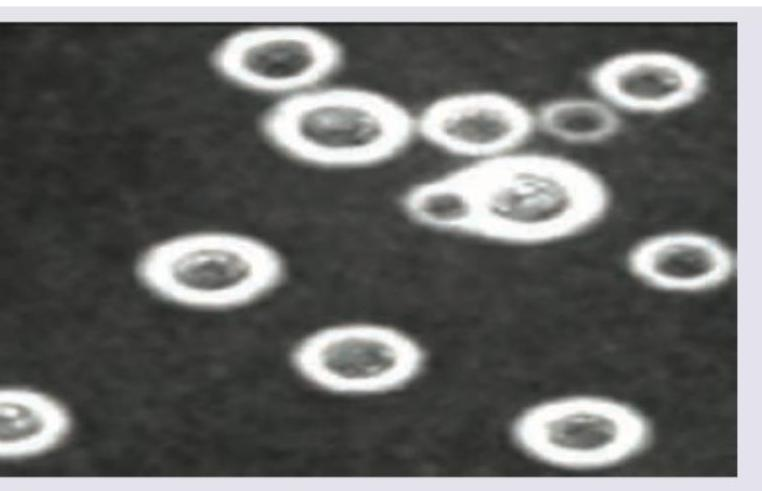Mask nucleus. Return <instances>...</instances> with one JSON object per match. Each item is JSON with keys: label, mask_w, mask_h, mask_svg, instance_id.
Returning <instances> with one entry per match:
<instances>
[{"label": "nucleus", "mask_w": 762, "mask_h": 491, "mask_svg": "<svg viewBox=\"0 0 762 491\" xmlns=\"http://www.w3.org/2000/svg\"><path fill=\"white\" fill-rule=\"evenodd\" d=\"M478 201L477 235L529 246L582 234L612 204L604 178L570 158L515 151L471 163Z\"/></svg>", "instance_id": "1"}, {"label": "nucleus", "mask_w": 762, "mask_h": 491, "mask_svg": "<svg viewBox=\"0 0 762 491\" xmlns=\"http://www.w3.org/2000/svg\"><path fill=\"white\" fill-rule=\"evenodd\" d=\"M283 156L324 169H357L398 156L417 136L416 113L369 88L321 84L274 102L259 121Z\"/></svg>", "instance_id": "2"}, {"label": "nucleus", "mask_w": 762, "mask_h": 491, "mask_svg": "<svg viewBox=\"0 0 762 491\" xmlns=\"http://www.w3.org/2000/svg\"><path fill=\"white\" fill-rule=\"evenodd\" d=\"M283 252L252 234L204 230L146 247L134 273L155 297L184 308L225 311L250 306L285 283Z\"/></svg>", "instance_id": "3"}, {"label": "nucleus", "mask_w": 762, "mask_h": 491, "mask_svg": "<svg viewBox=\"0 0 762 491\" xmlns=\"http://www.w3.org/2000/svg\"><path fill=\"white\" fill-rule=\"evenodd\" d=\"M509 435L525 456L569 470L632 459L650 444L652 426L637 408L612 398L569 395L536 402L512 419Z\"/></svg>", "instance_id": "4"}, {"label": "nucleus", "mask_w": 762, "mask_h": 491, "mask_svg": "<svg viewBox=\"0 0 762 491\" xmlns=\"http://www.w3.org/2000/svg\"><path fill=\"white\" fill-rule=\"evenodd\" d=\"M288 362L309 386L342 396H374L403 390L424 373L428 356L405 331L383 323L325 325L299 337Z\"/></svg>", "instance_id": "5"}, {"label": "nucleus", "mask_w": 762, "mask_h": 491, "mask_svg": "<svg viewBox=\"0 0 762 491\" xmlns=\"http://www.w3.org/2000/svg\"><path fill=\"white\" fill-rule=\"evenodd\" d=\"M345 56L340 40L325 30L275 24L230 33L213 50L212 63L234 85L278 100L330 82Z\"/></svg>", "instance_id": "6"}, {"label": "nucleus", "mask_w": 762, "mask_h": 491, "mask_svg": "<svg viewBox=\"0 0 762 491\" xmlns=\"http://www.w3.org/2000/svg\"><path fill=\"white\" fill-rule=\"evenodd\" d=\"M417 136L449 154L492 160L520 150L536 131L534 110L491 90L447 94L416 113Z\"/></svg>", "instance_id": "7"}, {"label": "nucleus", "mask_w": 762, "mask_h": 491, "mask_svg": "<svg viewBox=\"0 0 762 491\" xmlns=\"http://www.w3.org/2000/svg\"><path fill=\"white\" fill-rule=\"evenodd\" d=\"M587 80L597 96L622 114L676 112L700 101L710 85L698 62L658 49L608 56L589 70Z\"/></svg>", "instance_id": "8"}, {"label": "nucleus", "mask_w": 762, "mask_h": 491, "mask_svg": "<svg viewBox=\"0 0 762 491\" xmlns=\"http://www.w3.org/2000/svg\"><path fill=\"white\" fill-rule=\"evenodd\" d=\"M734 248L715 234L675 229L646 235L625 253L632 277L655 290L694 294L728 284L737 272Z\"/></svg>", "instance_id": "9"}, {"label": "nucleus", "mask_w": 762, "mask_h": 491, "mask_svg": "<svg viewBox=\"0 0 762 491\" xmlns=\"http://www.w3.org/2000/svg\"><path fill=\"white\" fill-rule=\"evenodd\" d=\"M73 420L57 398L25 386L0 390V457L6 461L51 452L68 438Z\"/></svg>", "instance_id": "10"}, {"label": "nucleus", "mask_w": 762, "mask_h": 491, "mask_svg": "<svg viewBox=\"0 0 762 491\" xmlns=\"http://www.w3.org/2000/svg\"><path fill=\"white\" fill-rule=\"evenodd\" d=\"M400 207L420 226L476 234L478 201L469 166L412 185L401 195Z\"/></svg>", "instance_id": "11"}, {"label": "nucleus", "mask_w": 762, "mask_h": 491, "mask_svg": "<svg viewBox=\"0 0 762 491\" xmlns=\"http://www.w3.org/2000/svg\"><path fill=\"white\" fill-rule=\"evenodd\" d=\"M536 131L570 145H597L619 135L622 113L604 99L568 96L548 100L534 110Z\"/></svg>", "instance_id": "12"}]
</instances>
